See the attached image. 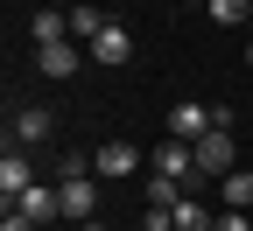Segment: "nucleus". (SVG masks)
Returning <instances> with one entry per match:
<instances>
[{
  "label": "nucleus",
  "mask_w": 253,
  "mask_h": 231,
  "mask_svg": "<svg viewBox=\"0 0 253 231\" xmlns=\"http://www.w3.org/2000/svg\"><path fill=\"white\" fill-rule=\"evenodd\" d=\"M21 189H36V168H28V154H21V147H7V154H0V196L14 203Z\"/></svg>",
  "instance_id": "obj_9"
},
{
  "label": "nucleus",
  "mask_w": 253,
  "mask_h": 231,
  "mask_svg": "<svg viewBox=\"0 0 253 231\" xmlns=\"http://www.w3.org/2000/svg\"><path fill=\"white\" fill-rule=\"evenodd\" d=\"M232 168H239V140L225 133V126H211V133L197 140V175H204V182H225Z\"/></svg>",
  "instance_id": "obj_2"
},
{
  "label": "nucleus",
  "mask_w": 253,
  "mask_h": 231,
  "mask_svg": "<svg viewBox=\"0 0 253 231\" xmlns=\"http://www.w3.org/2000/svg\"><path fill=\"white\" fill-rule=\"evenodd\" d=\"M0 231H42V224H28V217H21V210L7 203V217H0Z\"/></svg>",
  "instance_id": "obj_16"
},
{
  "label": "nucleus",
  "mask_w": 253,
  "mask_h": 231,
  "mask_svg": "<svg viewBox=\"0 0 253 231\" xmlns=\"http://www.w3.org/2000/svg\"><path fill=\"white\" fill-rule=\"evenodd\" d=\"M211 133V105H190V98H183V105L169 112V140H190V147H197Z\"/></svg>",
  "instance_id": "obj_6"
},
{
  "label": "nucleus",
  "mask_w": 253,
  "mask_h": 231,
  "mask_svg": "<svg viewBox=\"0 0 253 231\" xmlns=\"http://www.w3.org/2000/svg\"><path fill=\"white\" fill-rule=\"evenodd\" d=\"M56 133V112H42V105H21L14 119H7V147H36V140H49Z\"/></svg>",
  "instance_id": "obj_3"
},
{
  "label": "nucleus",
  "mask_w": 253,
  "mask_h": 231,
  "mask_svg": "<svg viewBox=\"0 0 253 231\" xmlns=\"http://www.w3.org/2000/svg\"><path fill=\"white\" fill-rule=\"evenodd\" d=\"M134 231H141V224H134Z\"/></svg>",
  "instance_id": "obj_19"
},
{
  "label": "nucleus",
  "mask_w": 253,
  "mask_h": 231,
  "mask_svg": "<svg viewBox=\"0 0 253 231\" xmlns=\"http://www.w3.org/2000/svg\"><path fill=\"white\" fill-rule=\"evenodd\" d=\"M246 63H253V42H246Z\"/></svg>",
  "instance_id": "obj_18"
},
{
  "label": "nucleus",
  "mask_w": 253,
  "mask_h": 231,
  "mask_svg": "<svg viewBox=\"0 0 253 231\" xmlns=\"http://www.w3.org/2000/svg\"><path fill=\"white\" fill-rule=\"evenodd\" d=\"M106 28H113V14H106V7H71V35H84V42H91V35H106Z\"/></svg>",
  "instance_id": "obj_13"
},
{
  "label": "nucleus",
  "mask_w": 253,
  "mask_h": 231,
  "mask_svg": "<svg viewBox=\"0 0 253 231\" xmlns=\"http://www.w3.org/2000/svg\"><path fill=\"white\" fill-rule=\"evenodd\" d=\"M78 63H84L78 35H71V42H42V49H36V70H42V77H78Z\"/></svg>",
  "instance_id": "obj_5"
},
{
  "label": "nucleus",
  "mask_w": 253,
  "mask_h": 231,
  "mask_svg": "<svg viewBox=\"0 0 253 231\" xmlns=\"http://www.w3.org/2000/svg\"><path fill=\"white\" fill-rule=\"evenodd\" d=\"M218 196H225V210H253V175H246V168H232L225 182H218Z\"/></svg>",
  "instance_id": "obj_11"
},
{
  "label": "nucleus",
  "mask_w": 253,
  "mask_h": 231,
  "mask_svg": "<svg viewBox=\"0 0 253 231\" xmlns=\"http://www.w3.org/2000/svg\"><path fill=\"white\" fill-rule=\"evenodd\" d=\"M14 210H21L28 224H42V231H49V224L63 217V196H56L49 182H36V189H21V196H14Z\"/></svg>",
  "instance_id": "obj_4"
},
{
  "label": "nucleus",
  "mask_w": 253,
  "mask_h": 231,
  "mask_svg": "<svg viewBox=\"0 0 253 231\" xmlns=\"http://www.w3.org/2000/svg\"><path fill=\"white\" fill-rule=\"evenodd\" d=\"M78 231H106V224H99V217H91V224H78Z\"/></svg>",
  "instance_id": "obj_17"
},
{
  "label": "nucleus",
  "mask_w": 253,
  "mask_h": 231,
  "mask_svg": "<svg viewBox=\"0 0 253 231\" xmlns=\"http://www.w3.org/2000/svg\"><path fill=\"white\" fill-rule=\"evenodd\" d=\"M204 14L218 28H239V21H253V0H204Z\"/></svg>",
  "instance_id": "obj_12"
},
{
  "label": "nucleus",
  "mask_w": 253,
  "mask_h": 231,
  "mask_svg": "<svg viewBox=\"0 0 253 231\" xmlns=\"http://www.w3.org/2000/svg\"><path fill=\"white\" fill-rule=\"evenodd\" d=\"M169 217H176V231H211V224H218V217H211V210L197 203V196H183V203H176Z\"/></svg>",
  "instance_id": "obj_14"
},
{
  "label": "nucleus",
  "mask_w": 253,
  "mask_h": 231,
  "mask_svg": "<svg viewBox=\"0 0 253 231\" xmlns=\"http://www.w3.org/2000/svg\"><path fill=\"white\" fill-rule=\"evenodd\" d=\"M28 42H71V7H36V21H28Z\"/></svg>",
  "instance_id": "obj_7"
},
{
  "label": "nucleus",
  "mask_w": 253,
  "mask_h": 231,
  "mask_svg": "<svg viewBox=\"0 0 253 231\" xmlns=\"http://www.w3.org/2000/svg\"><path fill=\"white\" fill-rule=\"evenodd\" d=\"M91 63H134V35L113 21L106 35H91Z\"/></svg>",
  "instance_id": "obj_10"
},
{
  "label": "nucleus",
  "mask_w": 253,
  "mask_h": 231,
  "mask_svg": "<svg viewBox=\"0 0 253 231\" xmlns=\"http://www.w3.org/2000/svg\"><path fill=\"white\" fill-rule=\"evenodd\" d=\"M91 168H99V175H134L141 168V147L134 140H106L99 154H91Z\"/></svg>",
  "instance_id": "obj_8"
},
{
  "label": "nucleus",
  "mask_w": 253,
  "mask_h": 231,
  "mask_svg": "<svg viewBox=\"0 0 253 231\" xmlns=\"http://www.w3.org/2000/svg\"><path fill=\"white\" fill-rule=\"evenodd\" d=\"M211 231H253V210H218Z\"/></svg>",
  "instance_id": "obj_15"
},
{
  "label": "nucleus",
  "mask_w": 253,
  "mask_h": 231,
  "mask_svg": "<svg viewBox=\"0 0 253 231\" xmlns=\"http://www.w3.org/2000/svg\"><path fill=\"white\" fill-rule=\"evenodd\" d=\"M246 28H253V21H246Z\"/></svg>",
  "instance_id": "obj_20"
},
{
  "label": "nucleus",
  "mask_w": 253,
  "mask_h": 231,
  "mask_svg": "<svg viewBox=\"0 0 253 231\" xmlns=\"http://www.w3.org/2000/svg\"><path fill=\"white\" fill-rule=\"evenodd\" d=\"M56 196H63V217H71V224H91V217H99V168L71 154V168H63Z\"/></svg>",
  "instance_id": "obj_1"
}]
</instances>
